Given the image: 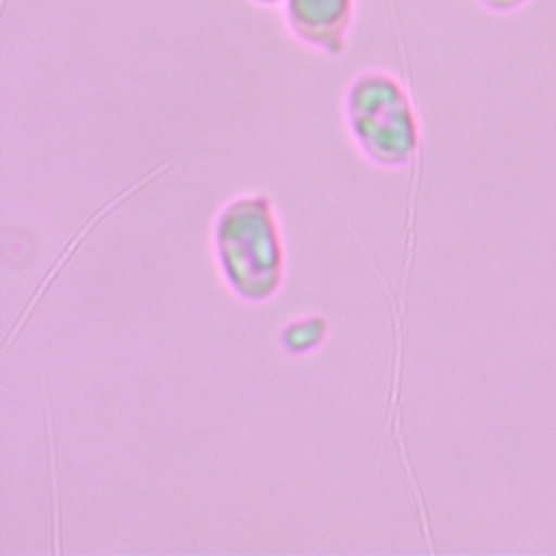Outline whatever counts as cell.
<instances>
[{
    "mask_svg": "<svg viewBox=\"0 0 556 556\" xmlns=\"http://www.w3.org/2000/svg\"><path fill=\"white\" fill-rule=\"evenodd\" d=\"M480 2L493 11H513L521 4H526L528 0H480Z\"/></svg>",
    "mask_w": 556,
    "mask_h": 556,
    "instance_id": "277c9868",
    "label": "cell"
},
{
    "mask_svg": "<svg viewBox=\"0 0 556 556\" xmlns=\"http://www.w3.org/2000/svg\"><path fill=\"white\" fill-rule=\"evenodd\" d=\"M326 337H328V319L324 315L311 313L285 324L278 334V343L285 354L300 358L321 348Z\"/></svg>",
    "mask_w": 556,
    "mask_h": 556,
    "instance_id": "3957f363",
    "label": "cell"
},
{
    "mask_svg": "<svg viewBox=\"0 0 556 556\" xmlns=\"http://www.w3.org/2000/svg\"><path fill=\"white\" fill-rule=\"evenodd\" d=\"M211 241L224 285L237 300L265 304L276 298L285 280V245L267 193L226 202L215 215Z\"/></svg>",
    "mask_w": 556,
    "mask_h": 556,
    "instance_id": "6da1fadb",
    "label": "cell"
},
{
    "mask_svg": "<svg viewBox=\"0 0 556 556\" xmlns=\"http://www.w3.org/2000/svg\"><path fill=\"white\" fill-rule=\"evenodd\" d=\"M345 115L354 143L376 167L402 169L417 156V117L408 93L393 76H356L345 93Z\"/></svg>",
    "mask_w": 556,
    "mask_h": 556,
    "instance_id": "7a4b0ae2",
    "label": "cell"
}]
</instances>
